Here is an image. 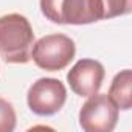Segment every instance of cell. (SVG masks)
Wrapping results in <instances>:
<instances>
[{
	"instance_id": "5b68a950",
	"label": "cell",
	"mask_w": 132,
	"mask_h": 132,
	"mask_svg": "<svg viewBox=\"0 0 132 132\" xmlns=\"http://www.w3.org/2000/svg\"><path fill=\"white\" fill-rule=\"evenodd\" d=\"M120 109L107 93H95L79 110V126L86 132H112L118 123Z\"/></svg>"
},
{
	"instance_id": "8992f818",
	"label": "cell",
	"mask_w": 132,
	"mask_h": 132,
	"mask_svg": "<svg viewBox=\"0 0 132 132\" xmlns=\"http://www.w3.org/2000/svg\"><path fill=\"white\" fill-rule=\"evenodd\" d=\"M106 76L104 65L95 59H79L67 73V82L73 93L89 98L100 92Z\"/></svg>"
},
{
	"instance_id": "52a82bcc",
	"label": "cell",
	"mask_w": 132,
	"mask_h": 132,
	"mask_svg": "<svg viewBox=\"0 0 132 132\" xmlns=\"http://www.w3.org/2000/svg\"><path fill=\"white\" fill-rule=\"evenodd\" d=\"M107 95L110 96V100L117 104L120 110H130L132 107V72L129 69H124L113 76Z\"/></svg>"
},
{
	"instance_id": "7a4b0ae2",
	"label": "cell",
	"mask_w": 132,
	"mask_h": 132,
	"mask_svg": "<svg viewBox=\"0 0 132 132\" xmlns=\"http://www.w3.org/2000/svg\"><path fill=\"white\" fill-rule=\"evenodd\" d=\"M76 44L75 40L62 33L47 34L37 39L31 48V59L39 69L45 72L64 70L75 59Z\"/></svg>"
},
{
	"instance_id": "277c9868",
	"label": "cell",
	"mask_w": 132,
	"mask_h": 132,
	"mask_svg": "<svg viewBox=\"0 0 132 132\" xmlns=\"http://www.w3.org/2000/svg\"><path fill=\"white\" fill-rule=\"evenodd\" d=\"M67 101V89L56 78H39L27 92V104L34 115H56Z\"/></svg>"
},
{
	"instance_id": "ba28073f",
	"label": "cell",
	"mask_w": 132,
	"mask_h": 132,
	"mask_svg": "<svg viewBox=\"0 0 132 132\" xmlns=\"http://www.w3.org/2000/svg\"><path fill=\"white\" fill-rule=\"evenodd\" d=\"M101 20L126 16L132 11V0H96Z\"/></svg>"
},
{
	"instance_id": "9c48e42d",
	"label": "cell",
	"mask_w": 132,
	"mask_h": 132,
	"mask_svg": "<svg viewBox=\"0 0 132 132\" xmlns=\"http://www.w3.org/2000/svg\"><path fill=\"white\" fill-rule=\"evenodd\" d=\"M16 123L17 115L13 104L5 98H0V132H13L16 129Z\"/></svg>"
},
{
	"instance_id": "3957f363",
	"label": "cell",
	"mask_w": 132,
	"mask_h": 132,
	"mask_svg": "<svg viewBox=\"0 0 132 132\" xmlns=\"http://www.w3.org/2000/svg\"><path fill=\"white\" fill-rule=\"evenodd\" d=\"M40 13L53 23L89 25L101 20L96 0H39Z\"/></svg>"
},
{
	"instance_id": "6da1fadb",
	"label": "cell",
	"mask_w": 132,
	"mask_h": 132,
	"mask_svg": "<svg viewBox=\"0 0 132 132\" xmlns=\"http://www.w3.org/2000/svg\"><path fill=\"white\" fill-rule=\"evenodd\" d=\"M34 31L30 20L17 13L0 17V57L6 64H27L31 61Z\"/></svg>"
}]
</instances>
